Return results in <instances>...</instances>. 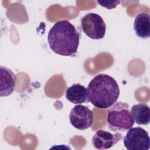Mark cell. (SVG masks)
<instances>
[{
    "label": "cell",
    "instance_id": "1",
    "mask_svg": "<svg viewBox=\"0 0 150 150\" xmlns=\"http://www.w3.org/2000/svg\"><path fill=\"white\" fill-rule=\"evenodd\" d=\"M80 33L69 21L56 22L50 29L47 41L50 49L56 54L74 56L77 53Z\"/></svg>",
    "mask_w": 150,
    "mask_h": 150
},
{
    "label": "cell",
    "instance_id": "12",
    "mask_svg": "<svg viewBox=\"0 0 150 150\" xmlns=\"http://www.w3.org/2000/svg\"><path fill=\"white\" fill-rule=\"evenodd\" d=\"M98 4L103 7H104L108 9H111L115 8L117 5L121 3L120 1H97Z\"/></svg>",
    "mask_w": 150,
    "mask_h": 150
},
{
    "label": "cell",
    "instance_id": "3",
    "mask_svg": "<svg viewBox=\"0 0 150 150\" xmlns=\"http://www.w3.org/2000/svg\"><path fill=\"white\" fill-rule=\"evenodd\" d=\"M107 122L109 129L114 132H124L131 128L135 122L128 104L118 101L112 104L108 111Z\"/></svg>",
    "mask_w": 150,
    "mask_h": 150
},
{
    "label": "cell",
    "instance_id": "5",
    "mask_svg": "<svg viewBox=\"0 0 150 150\" xmlns=\"http://www.w3.org/2000/svg\"><path fill=\"white\" fill-rule=\"evenodd\" d=\"M124 145L128 150H148L150 138L147 131L141 127H131L123 140Z\"/></svg>",
    "mask_w": 150,
    "mask_h": 150
},
{
    "label": "cell",
    "instance_id": "11",
    "mask_svg": "<svg viewBox=\"0 0 150 150\" xmlns=\"http://www.w3.org/2000/svg\"><path fill=\"white\" fill-rule=\"evenodd\" d=\"M131 112L134 122L138 125H147L150 122L149 107L145 103L133 105Z\"/></svg>",
    "mask_w": 150,
    "mask_h": 150
},
{
    "label": "cell",
    "instance_id": "7",
    "mask_svg": "<svg viewBox=\"0 0 150 150\" xmlns=\"http://www.w3.org/2000/svg\"><path fill=\"white\" fill-rule=\"evenodd\" d=\"M123 137V135L120 132L112 134L106 130H98L92 138L93 146L100 150L111 148Z\"/></svg>",
    "mask_w": 150,
    "mask_h": 150
},
{
    "label": "cell",
    "instance_id": "6",
    "mask_svg": "<svg viewBox=\"0 0 150 150\" xmlns=\"http://www.w3.org/2000/svg\"><path fill=\"white\" fill-rule=\"evenodd\" d=\"M93 117L92 111L88 107L81 104L74 106L69 114V121L71 125L82 131L91 127Z\"/></svg>",
    "mask_w": 150,
    "mask_h": 150
},
{
    "label": "cell",
    "instance_id": "2",
    "mask_svg": "<svg viewBox=\"0 0 150 150\" xmlns=\"http://www.w3.org/2000/svg\"><path fill=\"white\" fill-rule=\"evenodd\" d=\"M87 99L94 107L108 108L120 96V88L116 80L106 74H98L93 78L87 88Z\"/></svg>",
    "mask_w": 150,
    "mask_h": 150
},
{
    "label": "cell",
    "instance_id": "9",
    "mask_svg": "<svg viewBox=\"0 0 150 150\" xmlns=\"http://www.w3.org/2000/svg\"><path fill=\"white\" fill-rule=\"evenodd\" d=\"M134 30L136 35L143 39L150 36V16L145 13L138 14L134 19Z\"/></svg>",
    "mask_w": 150,
    "mask_h": 150
},
{
    "label": "cell",
    "instance_id": "4",
    "mask_svg": "<svg viewBox=\"0 0 150 150\" xmlns=\"http://www.w3.org/2000/svg\"><path fill=\"white\" fill-rule=\"evenodd\" d=\"M81 27L83 32L90 39L98 40L105 35L106 25L98 14L88 13L81 19Z\"/></svg>",
    "mask_w": 150,
    "mask_h": 150
},
{
    "label": "cell",
    "instance_id": "10",
    "mask_svg": "<svg viewBox=\"0 0 150 150\" xmlns=\"http://www.w3.org/2000/svg\"><path fill=\"white\" fill-rule=\"evenodd\" d=\"M65 96L68 101L73 104H80L88 101L87 88L79 83L67 87Z\"/></svg>",
    "mask_w": 150,
    "mask_h": 150
},
{
    "label": "cell",
    "instance_id": "8",
    "mask_svg": "<svg viewBox=\"0 0 150 150\" xmlns=\"http://www.w3.org/2000/svg\"><path fill=\"white\" fill-rule=\"evenodd\" d=\"M0 96L6 97L11 94L16 86V75L11 70L1 66L0 67Z\"/></svg>",
    "mask_w": 150,
    "mask_h": 150
}]
</instances>
